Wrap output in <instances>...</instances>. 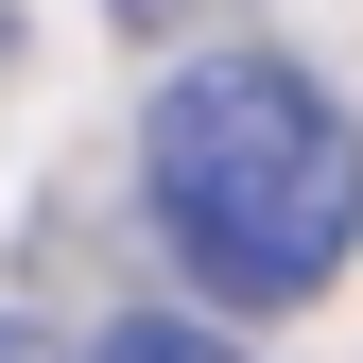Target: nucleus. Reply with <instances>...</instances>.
<instances>
[{"label": "nucleus", "mask_w": 363, "mask_h": 363, "mask_svg": "<svg viewBox=\"0 0 363 363\" xmlns=\"http://www.w3.org/2000/svg\"><path fill=\"white\" fill-rule=\"evenodd\" d=\"M139 191H156L173 259H191L225 311H294V294H329V259L363 242V121L294 52H208V69L156 86Z\"/></svg>", "instance_id": "nucleus-1"}, {"label": "nucleus", "mask_w": 363, "mask_h": 363, "mask_svg": "<svg viewBox=\"0 0 363 363\" xmlns=\"http://www.w3.org/2000/svg\"><path fill=\"white\" fill-rule=\"evenodd\" d=\"M86 363H242V346H208L191 311H139V329H104V346H86Z\"/></svg>", "instance_id": "nucleus-2"}, {"label": "nucleus", "mask_w": 363, "mask_h": 363, "mask_svg": "<svg viewBox=\"0 0 363 363\" xmlns=\"http://www.w3.org/2000/svg\"><path fill=\"white\" fill-rule=\"evenodd\" d=\"M121 18H139V35H173V18H191V0H121Z\"/></svg>", "instance_id": "nucleus-3"}, {"label": "nucleus", "mask_w": 363, "mask_h": 363, "mask_svg": "<svg viewBox=\"0 0 363 363\" xmlns=\"http://www.w3.org/2000/svg\"><path fill=\"white\" fill-rule=\"evenodd\" d=\"M0 363H52V346H35V329H18V311H0Z\"/></svg>", "instance_id": "nucleus-4"}, {"label": "nucleus", "mask_w": 363, "mask_h": 363, "mask_svg": "<svg viewBox=\"0 0 363 363\" xmlns=\"http://www.w3.org/2000/svg\"><path fill=\"white\" fill-rule=\"evenodd\" d=\"M0 52H18V0H0Z\"/></svg>", "instance_id": "nucleus-5"}]
</instances>
